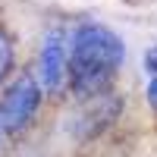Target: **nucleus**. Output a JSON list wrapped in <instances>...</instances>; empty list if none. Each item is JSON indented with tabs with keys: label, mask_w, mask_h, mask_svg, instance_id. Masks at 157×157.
Here are the masks:
<instances>
[{
	"label": "nucleus",
	"mask_w": 157,
	"mask_h": 157,
	"mask_svg": "<svg viewBox=\"0 0 157 157\" xmlns=\"http://www.w3.org/2000/svg\"><path fill=\"white\" fill-rule=\"evenodd\" d=\"M126 63V44L107 25H82L69 41V82L82 94L104 91Z\"/></svg>",
	"instance_id": "1"
},
{
	"label": "nucleus",
	"mask_w": 157,
	"mask_h": 157,
	"mask_svg": "<svg viewBox=\"0 0 157 157\" xmlns=\"http://www.w3.org/2000/svg\"><path fill=\"white\" fill-rule=\"evenodd\" d=\"M35 82L41 91L57 94L69 82V35L60 29H47L38 47V66H35Z\"/></svg>",
	"instance_id": "2"
},
{
	"label": "nucleus",
	"mask_w": 157,
	"mask_h": 157,
	"mask_svg": "<svg viewBox=\"0 0 157 157\" xmlns=\"http://www.w3.org/2000/svg\"><path fill=\"white\" fill-rule=\"evenodd\" d=\"M41 94L44 91L35 82V75H19L10 82V88L0 98V126L6 135H19L32 123L38 104H41Z\"/></svg>",
	"instance_id": "3"
},
{
	"label": "nucleus",
	"mask_w": 157,
	"mask_h": 157,
	"mask_svg": "<svg viewBox=\"0 0 157 157\" xmlns=\"http://www.w3.org/2000/svg\"><path fill=\"white\" fill-rule=\"evenodd\" d=\"M13 66V41L6 38V32L0 29V82H3V75L10 72Z\"/></svg>",
	"instance_id": "4"
},
{
	"label": "nucleus",
	"mask_w": 157,
	"mask_h": 157,
	"mask_svg": "<svg viewBox=\"0 0 157 157\" xmlns=\"http://www.w3.org/2000/svg\"><path fill=\"white\" fill-rule=\"evenodd\" d=\"M145 69H148V75H157V47H151L145 54Z\"/></svg>",
	"instance_id": "5"
},
{
	"label": "nucleus",
	"mask_w": 157,
	"mask_h": 157,
	"mask_svg": "<svg viewBox=\"0 0 157 157\" xmlns=\"http://www.w3.org/2000/svg\"><path fill=\"white\" fill-rule=\"evenodd\" d=\"M148 104L157 110V75H148Z\"/></svg>",
	"instance_id": "6"
},
{
	"label": "nucleus",
	"mask_w": 157,
	"mask_h": 157,
	"mask_svg": "<svg viewBox=\"0 0 157 157\" xmlns=\"http://www.w3.org/2000/svg\"><path fill=\"white\" fill-rule=\"evenodd\" d=\"M3 135H6V132H3V126H0V145H3Z\"/></svg>",
	"instance_id": "7"
}]
</instances>
